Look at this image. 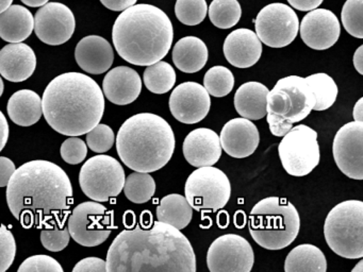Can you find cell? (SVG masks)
Listing matches in <instances>:
<instances>
[{"label":"cell","mask_w":363,"mask_h":272,"mask_svg":"<svg viewBox=\"0 0 363 272\" xmlns=\"http://www.w3.org/2000/svg\"><path fill=\"white\" fill-rule=\"evenodd\" d=\"M10 212L26 229L62 223L73 203V186L67 172L50 161L23 164L7 185Z\"/></svg>","instance_id":"obj_1"},{"label":"cell","mask_w":363,"mask_h":272,"mask_svg":"<svg viewBox=\"0 0 363 272\" xmlns=\"http://www.w3.org/2000/svg\"><path fill=\"white\" fill-rule=\"evenodd\" d=\"M107 271L196 272V256L180 230L156 221L121 232L107 253Z\"/></svg>","instance_id":"obj_2"},{"label":"cell","mask_w":363,"mask_h":272,"mask_svg":"<svg viewBox=\"0 0 363 272\" xmlns=\"http://www.w3.org/2000/svg\"><path fill=\"white\" fill-rule=\"evenodd\" d=\"M42 110L55 131L65 136H82L101 123L105 112V95L91 76L65 72L46 87Z\"/></svg>","instance_id":"obj_3"},{"label":"cell","mask_w":363,"mask_h":272,"mask_svg":"<svg viewBox=\"0 0 363 272\" xmlns=\"http://www.w3.org/2000/svg\"><path fill=\"white\" fill-rule=\"evenodd\" d=\"M169 17L152 4H133L121 13L112 29L118 55L128 63L150 66L167 57L173 44Z\"/></svg>","instance_id":"obj_4"},{"label":"cell","mask_w":363,"mask_h":272,"mask_svg":"<svg viewBox=\"0 0 363 272\" xmlns=\"http://www.w3.org/2000/svg\"><path fill=\"white\" fill-rule=\"evenodd\" d=\"M176 140L169 123L159 115L140 113L127 119L116 135L121 161L139 172H155L173 157Z\"/></svg>","instance_id":"obj_5"},{"label":"cell","mask_w":363,"mask_h":272,"mask_svg":"<svg viewBox=\"0 0 363 272\" xmlns=\"http://www.w3.org/2000/svg\"><path fill=\"white\" fill-rule=\"evenodd\" d=\"M250 233L267 250H281L290 246L299 233L301 218L288 200L269 197L259 201L250 215Z\"/></svg>","instance_id":"obj_6"},{"label":"cell","mask_w":363,"mask_h":272,"mask_svg":"<svg viewBox=\"0 0 363 272\" xmlns=\"http://www.w3.org/2000/svg\"><path fill=\"white\" fill-rule=\"evenodd\" d=\"M324 236L329 248L344 259L363 257V202L347 200L327 215Z\"/></svg>","instance_id":"obj_7"},{"label":"cell","mask_w":363,"mask_h":272,"mask_svg":"<svg viewBox=\"0 0 363 272\" xmlns=\"http://www.w3.org/2000/svg\"><path fill=\"white\" fill-rule=\"evenodd\" d=\"M315 106L311 87L303 76L280 79L267 97V113L284 117L289 123L303 120Z\"/></svg>","instance_id":"obj_8"},{"label":"cell","mask_w":363,"mask_h":272,"mask_svg":"<svg viewBox=\"0 0 363 272\" xmlns=\"http://www.w3.org/2000/svg\"><path fill=\"white\" fill-rule=\"evenodd\" d=\"M125 170L120 162L110 155L99 154L89 159L80 169L79 184L93 201L107 202L122 193Z\"/></svg>","instance_id":"obj_9"},{"label":"cell","mask_w":363,"mask_h":272,"mask_svg":"<svg viewBox=\"0 0 363 272\" xmlns=\"http://www.w3.org/2000/svg\"><path fill=\"white\" fill-rule=\"evenodd\" d=\"M184 195L193 210L218 212L230 199V181L213 166L199 167L186 178Z\"/></svg>","instance_id":"obj_10"},{"label":"cell","mask_w":363,"mask_h":272,"mask_svg":"<svg viewBox=\"0 0 363 272\" xmlns=\"http://www.w3.org/2000/svg\"><path fill=\"white\" fill-rule=\"evenodd\" d=\"M278 153L284 170L290 176H307L320 163L318 132L306 125L293 127L282 136Z\"/></svg>","instance_id":"obj_11"},{"label":"cell","mask_w":363,"mask_h":272,"mask_svg":"<svg viewBox=\"0 0 363 272\" xmlns=\"http://www.w3.org/2000/svg\"><path fill=\"white\" fill-rule=\"evenodd\" d=\"M71 238L86 248L99 246L109 238L113 229V212L97 201L78 204L67 220Z\"/></svg>","instance_id":"obj_12"},{"label":"cell","mask_w":363,"mask_h":272,"mask_svg":"<svg viewBox=\"0 0 363 272\" xmlns=\"http://www.w3.org/2000/svg\"><path fill=\"white\" fill-rule=\"evenodd\" d=\"M254 23L259 40L272 48L288 46L298 34L299 21L296 13L279 2L261 8Z\"/></svg>","instance_id":"obj_13"},{"label":"cell","mask_w":363,"mask_h":272,"mask_svg":"<svg viewBox=\"0 0 363 272\" xmlns=\"http://www.w3.org/2000/svg\"><path fill=\"white\" fill-rule=\"evenodd\" d=\"M254 263L252 246L237 234L220 236L208 249L207 266L211 272H250Z\"/></svg>","instance_id":"obj_14"},{"label":"cell","mask_w":363,"mask_h":272,"mask_svg":"<svg viewBox=\"0 0 363 272\" xmlns=\"http://www.w3.org/2000/svg\"><path fill=\"white\" fill-rule=\"evenodd\" d=\"M333 159L337 168L352 180H363V121H350L333 138Z\"/></svg>","instance_id":"obj_15"},{"label":"cell","mask_w":363,"mask_h":272,"mask_svg":"<svg viewBox=\"0 0 363 272\" xmlns=\"http://www.w3.org/2000/svg\"><path fill=\"white\" fill-rule=\"evenodd\" d=\"M75 28L73 12L60 2L44 4L35 13L33 30L40 40L50 46L67 42L73 36Z\"/></svg>","instance_id":"obj_16"},{"label":"cell","mask_w":363,"mask_h":272,"mask_svg":"<svg viewBox=\"0 0 363 272\" xmlns=\"http://www.w3.org/2000/svg\"><path fill=\"white\" fill-rule=\"evenodd\" d=\"M169 104L174 118L186 125H194L207 116L211 108V98L199 83L184 82L172 91Z\"/></svg>","instance_id":"obj_17"},{"label":"cell","mask_w":363,"mask_h":272,"mask_svg":"<svg viewBox=\"0 0 363 272\" xmlns=\"http://www.w3.org/2000/svg\"><path fill=\"white\" fill-rule=\"evenodd\" d=\"M303 42L314 50H326L339 40L341 26L335 13L327 8L310 11L299 26Z\"/></svg>","instance_id":"obj_18"},{"label":"cell","mask_w":363,"mask_h":272,"mask_svg":"<svg viewBox=\"0 0 363 272\" xmlns=\"http://www.w3.org/2000/svg\"><path fill=\"white\" fill-rule=\"evenodd\" d=\"M220 142L227 154L235 159H244L258 148L260 135L252 120L240 117L225 123L220 131Z\"/></svg>","instance_id":"obj_19"},{"label":"cell","mask_w":363,"mask_h":272,"mask_svg":"<svg viewBox=\"0 0 363 272\" xmlns=\"http://www.w3.org/2000/svg\"><path fill=\"white\" fill-rule=\"evenodd\" d=\"M220 136L209 128L193 130L184 138L182 152L193 167L213 166L222 157Z\"/></svg>","instance_id":"obj_20"},{"label":"cell","mask_w":363,"mask_h":272,"mask_svg":"<svg viewBox=\"0 0 363 272\" xmlns=\"http://www.w3.org/2000/svg\"><path fill=\"white\" fill-rule=\"evenodd\" d=\"M103 93L116 106H127L138 99L142 91L140 74L128 66L112 68L103 81Z\"/></svg>","instance_id":"obj_21"},{"label":"cell","mask_w":363,"mask_h":272,"mask_svg":"<svg viewBox=\"0 0 363 272\" xmlns=\"http://www.w3.org/2000/svg\"><path fill=\"white\" fill-rule=\"evenodd\" d=\"M223 51L231 65L238 68H250L260 60L262 42L254 31L241 28L227 36Z\"/></svg>","instance_id":"obj_22"},{"label":"cell","mask_w":363,"mask_h":272,"mask_svg":"<svg viewBox=\"0 0 363 272\" xmlns=\"http://www.w3.org/2000/svg\"><path fill=\"white\" fill-rule=\"evenodd\" d=\"M37 68L35 51L24 42H12L0 50V74L11 82L30 78Z\"/></svg>","instance_id":"obj_23"},{"label":"cell","mask_w":363,"mask_h":272,"mask_svg":"<svg viewBox=\"0 0 363 272\" xmlns=\"http://www.w3.org/2000/svg\"><path fill=\"white\" fill-rule=\"evenodd\" d=\"M75 59L79 67L88 74H104L113 64V49L101 36H86L76 46Z\"/></svg>","instance_id":"obj_24"},{"label":"cell","mask_w":363,"mask_h":272,"mask_svg":"<svg viewBox=\"0 0 363 272\" xmlns=\"http://www.w3.org/2000/svg\"><path fill=\"white\" fill-rule=\"evenodd\" d=\"M35 17L23 6L13 4L0 13V38L8 42H22L33 33Z\"/></svg>","instance_id":"obj_25"},{"label":"cell","mask_w":363,"mask_h":272,"mask_svg":"<svg viewBox=\"0 0 363 272\" xmlns=\"http://www.w3.org/2000/svg\"><path fill=\"white\" fill-rule=\"evenodd\" d=\"M269 89L260 82H246L235 91V108L238 114L250 120L267 116Z\"/></svg>","instance_id":"obj_26"},{"label":"cell","mask_w":363,"mask_h":272,"mask_svg":"<svg viewBox=\"0 0 363 272\" xmlns=\"http://www.w3.org/2000/svg\"><path fill=\"white\" fill-rule=\"evenodd\" d=\"M172 57L178 69L186 74H194L207 64L208 48L201 38L186 36L176 42Z\"/></svg>","instance_id":"obj_27"},{"label":"cell","mask_w":363,"mask_h":272,"mask_svg":"<svg viewBox=\"0 0 363 272\" xmlns=\"http://www.w3.org/2000/svg\"><path fill=\"white\" fill-rule=\"evenodd\" d=\"M10 119L21 127H30L41 119L42 98L31 89H21L10 97L7 106Z\"/></svg>","instance_id":"obj_28"},{"label":"cell","mask_w":363,"mask_h":272,"mask_svg":"<svg viewBox=\"0 0 363 272\" xmlns=\"http://www.w3.org/2000/svg\"><path fill=\"white\" fill-rule=\"evenodd\" d=\"M324 253L314 244H303L290 251L284 261L286 272H326Z\"/></svg>","instance_id":"obj_29"},{"label":"cell","mask_w":363,"mask_h":272,"mask_svg":"<svg viewBox=\"0 0 363 272\" xmlns=\"http://www.w3.org/2000/svg\"><path fill=\"white\" fill-rule=\"evenodd\" d=\"M193 217V208L184 196L171 193L161 199L157 208V218L161 222L167 223L178 230L190 225Z\"/></svg>","instance_id":"obj_30"},{"label":"cell","mask_w":363,"mask_h":272,"mask_svg":"<svg viewBox=\"0 0 363 272\" xmlns=\"http://www.w3.org/2000/svg\"><path fill=\"white\" fill-rule=\"evenodd\" d=\"M177 76L171 64L164 61L147 66L143 74L144 84L148 91L157 95H163L173 89Z\"/></svg>","instance_id":"obj_31"},{"label":"cell","mask_w":363,"mask_h":272,"mask_svg":"<svg viewBox=\"0 0 363 272\" xmlns=\"http://www.w3.org/2000/svg\"><path fill=\"white\" fill-rule=\"evenodd\" d=\"M123 191L129 201L137 204L146 203L156 193V182L148 172L135 171L125 178Z\"/></svg>","instance_id":"obj_32"},{"label":"cell","mask_w":363,"mask_h":272,"mask_svg":"<svg viewBox=\"0 0 363 272\" xmlns=\"http://www.w3.org/2000/svg\"><path fill=\"white\" fill-rule=\"evenodd\" d=\"M315 97L314 110H325L333 106L337 100L339 89L330 76L327 74H313L305 78Z\"/></svg>","instance_id":"obj_33"},{"label":"cell","mask_w":363,"mask_h":272,"mask_svg":"<svg viewBox=\"0 0 363 272\" xmlns=\"http://www.w3.org/2000/svg\"><path fill=\"white\" fill-rule=\"evenodd\" d=\"M211 23L220 29H230L239 23L242 8L238 0H213L208 8Z\"/></svg>","instance_id":"obj_34"},{"label":"cell","mask_w":363,"mask_h":272,"mask_svg":"<svg viewBox=\"0 0 363 272\" xmlns=\"http://www.w3.org/2000/svg\"><path fill=\"white\" fill-rule=\"evenodd\" d=\"M235 86V76L230 69L225 66H213L203 76V87L210 96L225 97Z\"/></svg>","instance_id":"obj_35"},{"label":"cell","mask_w":363,"mask_h":272,"mask_svg":"<svg viewBox=\"0 0 363 272\" xmlns=\"http://www.w3.org/2000/svg\"><path fill=\"white\" fill-rule=\"evenodd\" d=\"M208 12L206 0H177L175 14L178 21L186 26H197L203 21Z\"/></svg>","instance_id":"obj_36"},{"label":"cell","mask_w":363,"mask_h":272,"mask_svg":"<svg viewBox=\"0 0 363 272\" xmlns=\"http://www.w3.org/2000/svg\"><path fill=\"white\" fill-rule=\"evenodd\" d=\"M362 6L363 0H346L342 8L343 27L357 38H363Z\"/></svg>","instance_id":"obj_37"},{"label":"cell","mask_w":363,"mask_h":272,"mask_svg":"<svg viewBox=\"0 0 363 272\" xmlns=\"http://www.w3.org/2000/svg\"><path fill=\"white\" fill-rule=\"evenodd\" d=\"M71 234L65 222L55 223L52 227H43L41 231V242L46 250L60 252L69 246Z\"/></svg>","instance_id":"obj_38"},{"label":"cell","mask_w":363,"mask_h":272,"mask_svg":"<svg viewBox=\"0 0 363 272\" xmlns=\"http://www.w3.org/2000/svg\"><path fill=\"white\" fill-rule=\"evenodd\" d=\"M116 135L108 125L99 123L86 133V144L95 153H105L113 147Z\"/></svg>","instance_id":"obj_39"},{"label":"cell","mask_w":363,"mask_h":272,"mask_svg":"<svg viewBox=\"0 0 363 272\" xmlns=\"http://www.w3.org/2000/svg\"><path fill=\"white\" fill-rule=\"evenodd\" d=\"M16 254V242L12 232L5 225H0V272L11 267Z\"/></svg>","instance_id":"obj_40"},{"label":"cell","mask_w":363,"mask_h":272,"mask_svg":"<svg viewBox=\"0 0 363 272\" xmlns=\"http://www.w3.org/2000/svg\"><path fill=\"white\" fill-rule=\"evenodd\" d=\"M60 154L65 163L77 165L86 159L88 144L82 138L72 136L61 144Z\"/></svg>","instance_id":"obj_41"},{"label":"cell","mask_w":363,"mask_h":272,"mask_svg":"<svg viewBox=\"0 0 363 272\" xmlns=\"http://www.w3.org/2000/svg\"><path fill=\"white\" fill-rule=\"evenodd\" d=\"M18 272H63L58 261L45 254L33 255L23 261Z\"/></svg>","instance_id":"obj_42"},{"label":"cell","mask_w":363,"mask_h":272,"mask_svg":"<svg viewBox=\"0 0 363 272\" xmlns=\"http://www.w3.org/2000/svg\"><path fill=\"white\" fill-rule=\"evenodd\" d=\"M267 120L269 123V131L276 137H282L294 127L293 123L286 121L284 117L271 114V113H267Z\"/></svg>","instance_id":"obj_43"},{"label":"cell","mask_w":363,"mask_h":272,"mask_svg":"<svg viewBox=\"0 0 363 272\" xmlns=\"http://www.w3.org/2000/svg\"><path fill=\"white\" fill-rule=\"evenodd\" d=\"M74 272H106L107 264L99 257H86L76 264Z\"/></svg>","instance_id":"obj_44"},{"label":"cell","mask_w":363,"mask_h":272,"mask_svg":"<svg viewBox=\"0 0 363 272\" xmlns=\"http://www.w3.org/2000/svg\"><path fill=\"white\" fill-rule=\"evenodd\" d=\"M16 164L6 157H0V187H6L16 171Z\"/></svg>","instance_id":"obj_45"},{"label":"cell","mask_w":363,"mask_h":272,"mask_svg":"<svg viewBox=\"0 0 363 272\" xmlns=\"http://www.w3.org/2000/svg\"><path fill=\"white\" fill-rule=\"evenodd\" d=\"M138 0H101V4L111 11L121 12L135 4Z\"/></svg>","instance_id":"obj_46"},{"label":"cell","mask_w":363,"mask_h":272,"mask_svg":"<svg viewBox=\"0 0 363 272\" xmlns=\"http://www.w3.org/2000/svg\"><path fill=\"white\" fill-rule=\"evenodd\" d=\"M324 0H288L289 4L298 11H312L318 8Z\"/></svg>","instance_id":"obj_47"},{"label":"cell","mask_w":363,"mask_h":272,"mask_svg":"<svg viewBox=\"0 0 363 272\" xmlns=\"http://www.w3.org/2000/svg\"><path fill=\"white\" fill-rule=\"evenodd\" d=\"M10 128L4 113L0 110V152L7 144L8 138H9Z\"/></svg>","instance_id":"obj_48"},{"label":"cell","mask_w":363,"mask_h":272,"mask_svg":"<svg viewBox=\"0 0 363 272\" xmlns=\"http://www.w3.org/2000/svg\"><path fill=\"white\" fill-rule=\"evenodd\" d=\"M354 66L357 72L360 74H363V46L359 47L354 55Z\"/></svg>","instance_id":"obj_49"},{"label":"cell","mask_w":363,"mask_h":272,"mask_svg":"<svg viewBox=\"0 0 363 272\" xmlns=\"http://www.w3.org/2000/svg\"><path fill=\"white\" fill-rule=\"evenodd\" d=\"M352 116L354 121H363V98H360L354 104Z\"/></svg>","instance_id":"obj_50"},{"label":"cell","mask_w":363,"mask_h":272,"mask_svg":"<svg viewBox=\"0 0 363 272\" xmlns=\"http://www.w3.org/2000/svg\"><path fill=\"white\" fill-rule=\"evenodd\" d=\"M21 1L26 6H31V8H39V6L48 4L50 0H21Z\"/></svg>","instance_id":"obj_51"},{"label":"cell","mask_w":363,"mask_h":272,"mask_svg":"<svg viewBox=\"0 0 363 272\" xmlns=\"http://www.w3.org/2000/svg\"><path fill=\"white\" fill-rule=\"evenodd\" d=\"M12 2H13V0H0V13L4 12L6 8H9Z\"/></svg>","instance_id":"obj_52"},{"label":"cell","mask_w":363,"mask_h":272,"mask_svg":"<svg viewBox=\"0 0 363 272\" xmlns=\"http://www.w3.org/2000/svg\"><path fill=\"white\" fill-rule=\"evenodd\" d=\"M363 261L361 259L360 261H359L358 264H357L356 267L352 269V272H363Z\"/></svg>","instance_id":"obj_53"},{"label":"cell","mask_w":363,"mask_h":272,"mask_svg":"<svg viewBox=\"0 0 363 272\" xmlns=\"http://www.w3.org/2000/svg\"><path fill=\"white\" fill-rule=\"evenodd\" d=\"M4 89H5V84H4L3 79L0 76V97H1V95L4 94Z\"/></svg>","instance_id":"obj_54"}]
</instances>
